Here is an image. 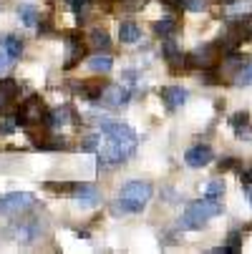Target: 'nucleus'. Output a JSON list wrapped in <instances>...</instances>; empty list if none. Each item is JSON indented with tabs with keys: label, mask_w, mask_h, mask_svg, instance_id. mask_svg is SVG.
I'll return each mask as SVG.
<instances>
[{
	"label": "nucleus",
	"mask_w": 252,
	"mask_h": 254,
	"mask_svg": "<svg viewBox=\"0 0 252 254\" xmlns=\"http://www.w3.org/2000/svg\"><path fill=\"white\" fill-rule=\"evenodd\" d=\"M159 96L167 101V106L171 108V111H174V108H182L187 103V91L182 86H167V88L159 91Z\"/></svg>",
	"instance_id": "obj_8"
},
{
	"label": "nucleus",
	"mask_w": 252,
	"mask_h": 254,
	"mask_svg": "<svg viewBox=\"0 0 252 254\" xmlns=\"http://www.w3.org/2000/svg\"><path fill=\"white\" fill-rule=\"evenodd\" d=\"M71 191H74L76 199L84 201V204H96V199H98V196H96V189H93V187H86V184H81V187L76 184Z\"/></svg>",
	"instance_id": "obj_15"
},
{
	"label": "nucleus",
	"mask_w": 252,
	"mask_h": 254,
	"mask_svg": "<svg viewBox=\"0 0 252 254\" xmlns=\"http://www.w3.org/2000/svg\"><path fill=\"white\" fill-rule=\"evenodd\" d=\"M220 3H235V0H220Z\"/></svg>",
	"instance_id": "obj_30"
},
{
	"label": "nucleus",
	"mask_w": 252,
	"mask_h": 254,
	"mask_svg": "<svg viewBox=\"0 0 252 254\" xmlns=\"http://www.w3.org/2000/svg\"><path fill=\"white\" fill-rule=\"evenodd\" d=\"M247 199H250V204H252V189H247Z\"/></svg>",
	"instance_id": "obj_29"
},
{
	"label": "nucleus",
	"mask_w": 252,
	"mask_h": 254,
	"mask_svg": "<svg viewBox=\"0 0 252 254\" xmlns=\"http://www.w3.org/2000/svg\"><path fill=\"white\" fill-rule=\"evenodd\" d=\"M0 88H3V93H5V98H8V101H13V98L18 96V83H15L13 78L0 81Z\"/></svg>",
	"instance_id": "obj_21"
},
{
	"label": "nucleus",
	"mask_w": 252,
	"mask_h": 254,
	"mask_svg": "<svg viewBox=\"0 0 252 254\" xmlns=\"http://www.w3.org/2000/svg\"><path fill=\"white\" fill-rule=\"evenodd\" d=\"M240 83H252V65L245 68L242 73H240Z\"/></svg>",
	"instance_id": "obj_24"
},
{
	"label": "nucleus",
	"mask_w": 252,
	"mask_h": 254,
	"mask_svg": "<svg viewBox=\"0 0 252 254\" xmlns=\"http://www.w3.org/2000/svg\"><path fill=\"white\" fill-rule=\"evenodd\" d=\"M189 61L194 65H199V68H209L214 61H217V46H202V48H197L189 56Z\"/></svg>",
	"instance_id": "obj_9"
},
{
	"label": "nucleus",
	"mask_w": 252,
	"mask_h": 254,
	"mask_svg": "<svg viewBox=\"0 0 252 254\" xmlns=\"http://www.w3.org/2000/svg\"><path fill=\"white\" fill-rule=\"evenodd\" d=\"M10 61H13V58L8 56V51H5V48H0V73H3V70L8 68V63H10Z\"/></svg>",
	"instance_id": "obj_23"
},
{
	"label": "nucleus",
	"mask_w": 252,
	"mask_h": 254,
	"mask_svg": "<svg viewBox=\"0 0 252 254\" xmlns=\"http://www.w3.org/2000/svg\"><path fill=\"white\" fill-rule=\"evenodd\" d=\"M225 194V181H209L207 189H204V196H214V199H220Z\"/></svg>",
	"instance_id": "obj_19"
},
{
	"label": "nucleus",
	"mask_w": 252,
	"mask_h": 254,
	"mask_svg": "<svg viewBox=\"0 0 252 254\" xmlns=\"http://www.w3.org/2000/svg\"><path fill=\"white\" fill-rule=\"evenodd\" d=\"M119 41L121 43H139L141 41V28L134 23V20H126V23H121L119 25Z\"/></svg>",
	"instance_id": "obj_10"
},
{
	"label": "nucleus",
	"mask_w": 252,
	"mask_h": 254,
	"mask_svg": "<svg viewBox=\"0 0 252 254\" xmlns=\"http://www.w3.org/2000/svg\"><path fill=\"white\" fill-rule=\"evenodd\" d=\"M250 116L242 111V114H235L232 116V126H235V131H237V136H245V138H252V128H250V121H247Z\"/></svg>",
	"instance_id": "obj_13"
},
{
	"label": "nucleus",
	"mask_w": 252,
	"mask_h": 254,
	"mask_svg": "<svg viewBox=\"0 0 252 254\" xmlns=\"http://www.w3.org/2000/svg\"><path fill=\"white\" fill-rule=\"evenodd\" d=\"M5 101H8V98H5V93H3V88H0V106H3Z\"/></svg>",
	"instance_id": "obj_27"
},
{
	"label": "nucleus",
	"mask_w": 252,
	"mask_h": 254,
	"mask_svg": "<svg viewBox=\"0 0 252 254\" xmlns=\"http://www.w3.org/2000/svg\"><path fill=\"white\" fill-rule=\"evenodd\" d=\"M15 124H18V119H5V124H3V133H10V131L15 128Z\"/></svg>",
	"instance_id": "obj_25"
},
{
	"label": "nucleus",
	"mask_w": 252,
	"mask_h": 254,
	"mask_svg": "<svg viewBox=\"0 0 252 254\" xmlns=\"http://www.w3.org/2000/svg\"><path fill=\"white\" fill-rule=\"evenodd\" d=\"M222 214V201H217L214 196H204L199 201H192L184 211V216L179 219V227L182 229H202L212 216Z\"/></svg>",
	"instance_id": "obj_2"
},
{
	"label": "nucleus",
	"mask_w": 252,
	"mask_h": 254,
	"mask_svg": "<svg viewBox=\"0 0 252 254\" xmlns=\"http://www.w3.org/2000/svg\"><path fill=\"white\" fill-rule=\"evenodd\" d=\"M152 194H154V189H152L149 181H139V179L126 181L124 189H121V194H119V204L114 206V211L136 214V211H141L144 206L149 204Z\"/></svg>",
	"instance_id": "obj_1"
},
{
	"label": "nucleus",
	"mask_w": 252,
	"mask_h": 254,
	"mask_svg": "<svg viewBox=\"0 0 252 254\" xmlns=\"http://www.w3.org/2000/svg\"><path fill=\"white\" fill-rule=\"evenodd\" d=\"M129 98H131V93H129V88L121 86V83H109V86H103V93H101V103L111 106V108L126 106Z\"/></svg>",
	"instance_id": "obj_5"
},
{
	"label": "nucleus",
	"mask_w": 252,
	"mask_h": 254,
	"mask_svg": "<svg viewBox=\"0 0 252 254\" xmlns=\"http://www.w3.org/2000/svg\"><path fill=\"white\" fill-rule=\"evenodd\" d=\"M66 119H68V108H58V111H53V114L48 116V124H51L53 128H58V126L66 124Z\"/></svg>",
	"instance_id": "obj_20"
},
{
	"label": "nucleus",
	"mask_w": 252,
	"mask_h": 254,
	"mask_svg": "<svg viewBox=\"0 0 252 254\" xmlns=\"http://www.w3.org/2000/svg\"><path fill=\"white\" fill-rule=\"evenodd\" d=\"M88 68L91 70H96V73H109V70L114 68V58L111 56H101V53H96V56H91L88 58Z\"/></svg>",
	"instance_id": "obj_11"
},
{
	"label": "nucleus",
	"mask_w": 252,
	"mask_h": 254,
	"mask_svg": "<svg viewBox=\"0 0 252 254\" xmlns=\"http://www.w3.org/2000/svg\"><path fill=\"white\" fill-rule=\"evenodd\" d=\"M154 28H157V33L162 35V38H169V35L176 30V18H174V15H164V18L157 20Z\"/></svg>",
	"instance_id": "obj_14"
},
{
	"label": "nucleus",
	"mask_w": 252,
	"mask_h": 254,
	"mask_svg": "<svg viewBox=\"0 0 252 254\" xmlns=\"http://www.w3.org/2000/svg\"><path fill=\"white\" fill-rule=\"evenodd\" d=\"M212 159H214V154H212V149L207 146V143H197V146H192V149L184 154V161H187V166H192V169H202V166H207Z\"/></svg>",
	"instance_id": "obj_6"
},
{
	"label": "nucleus",
	"mask_w": 252,
	"mask_h": 254,
	"mask_svg": "<svg viewBox=\"0 0 252 254\" xmlns=\"http://www.w3.org/2000/svg\"><path fill=\"white\" fill-rule=\"evenodd\" d=\"M184 5H187V10H192V13H202V10L207 8V0H184Z\"/></svg>",
	"instance_id": "obj_22"
},
{
	"label": "nucleus",
	"mask_w": 252,
	"mask_h": 254,
	"mask_svg": "<svg viewBox=\"0 0 252 254\" xmlns=\"http://www.w3.org/2000/svg\"><path fill=\"white\" fill-rule=\"evenodd\" d=\"M35 204V196L30 191H13L0 199V214H20Z\"/></svg>",
	"instance_id": "obj_3"
},
{
	"label": "nucleus",
	"mask_w": 252,
	"mask_h": 254,
	"mask_svg": "<svg viewBox=\"0 0 252 254\" xmlns=\"http://www.w3.org/2000/svg\"><path fill=\"white\" fill-rule=\"evenodd\" d=\"M88 38H91V46H93L96 51H106V48L111 46V41H109V33H106V30H98V28H93V30H91Z\"/></svg>",
	"instance_id": "obj_16"
},
{
	"label": "nucleus",
	"mask_w": 252,
	"mask_h": 254,
	"mask_svg": "<svg viewBox=\"0 0 252 254\" xmlns=\"http://www.w3.org/2000/svg\"><path fill=\"white\" fill-rule=\"evenodd\" d=\"M167 3H171V5H179V3H184V0H167Z\"/></svg>",
	"instance_id": "obj_28"
},
{
	"label": "nucleus",
	"mask_w": 252,
	"mask_h": 254,
	"mask_svg": "<svg viewBox=\"0 0 252 254\" xmlns=\"http://www.w3.org/2000/svg\"><path fill=\"white\" fill-rule=\"evenodd\" d=\"M3 48L8 51V56L15 61V58H20V53H23V41L20 38H15V35H8V38L3 41Z\"/></svg>",
	"instance_id": "obj_17"
},
{
	"label": "nucleus",
	"mask_w": 252,
	"mask_h": 254,
	"mask_svg": "<svg viewBox=\"0 0 252 254\" xmlns=\"http://www.w3.org/2000/svg\"><path fill=\"white\" fill-rule=\"evenodd\" d=\"M41 114H43V108H41V101L38 98H30L20 106V111H18V126L20 124H35V121H41Z\"/></svg>",
	"instance_id": "obj_7"
},
{
	"label": "nucleus",
	"mask_w": 252,
	"mask_h": 254,
	"mask_svg": "<svg viewBox=\"0 0 252 254\" xmlns=\"http://www.w3.org/2000/svg\"><path fill=\"white\" fill-rule=\"evenodd\" d=\"M101 133L119 141V143H126V146H131V149L136 146V133L131 131V126H126L121 121H103L101 124Z\"/></svg>",
	"instance_id": "obj_4"
},
{
	"label": "nucleus",
	"mask_w": 252,
	"mask_h": 254,
	"mask_svg": "<svg viewBox=\"0 0 252 254\" xmlns=\"http://www.w3.org/2000/svg\"><path fill=\"white\" fill-rule=\"evenodd\" d=\"M164 56L169 58L171 70H179V65H184V56H182V51L176 48L174 41H167V43H164Z\"/></svg>",
	"instance_id": "obj_12"
},
{
	"label": "nucleus",
	"mask_w": 252,
	"mask_h": 254,
	"mask_svg": "<svg viewBox=\"0 0 252 254\" xmlns=\"http://www.w3.org/2000/svg\"><path fill=\"white\" fill-rule=\"evenodd\" d=\"M242 179H245V181H247V184H252V169H247V171H245V174H242Z\"/></svg>",
	"instance_id": "obj_26"
},
{
	"label": "nucleus",
	"mask_w": 252,
	"mask_h": 254,
	"mask_svg": "<svg viewBox=\"0 0 252 254\" xmlns=\"http://www.w3.org/2000/svg\"><path fill=\"white\" fill-rule=\"evenodd\" d=\"M18 15H20V20L25 25H35V23H38V10H35L33 5H20Z\"/></svg>",
	"instance_id": "obj_18"
}]
</instances>
